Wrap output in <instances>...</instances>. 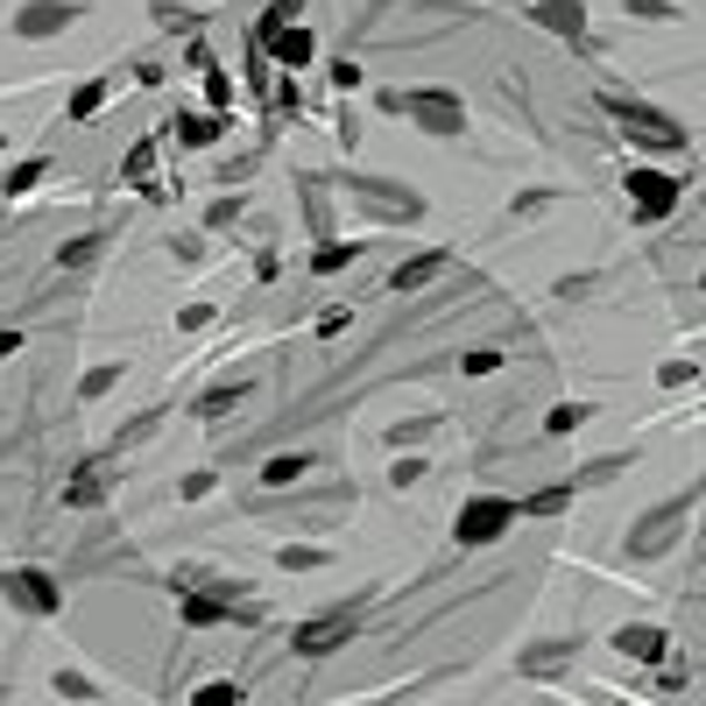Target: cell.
Masks as SVG:
<instances>
[{
  "mask_svg": "<svg viewBox=\"0 0 706 706\" xmlns=\"http://www.w3.org/2000/svg\"><path fill=\"white\" fill-rule=\"evenodd\" d=\"M127 184H135L142 198H163V184H156V135L127 149Z\"/></svg>",
  "mask_w": 706,
  "mask_h": 706,
  "instance_id": "cell-14",
  "label": "cell"
},
{
  "mask_svg": "<svg viewBox=\"0 0 706 706\" xmlns=\"http://www.w3.org/2000/svg\"><path fill=\"white\" fill-rule=\"evenodd\" d=\"M628 205H636V219H672L678 213V177H664V170H628Z\"/></svg>",
  "mask_w": 706,
  "mask_h": 706,
  "instance_id": "cell-8",
  "label": "cell"
},
{
  "mask_svg": "<svg viewBox=\"0 0 706 706\" xmlns=\"http://www.w3.org/2000/svg\"><path fill=\"white\" fill-rule=\"evenodd\" d=\"M106 488H113V467H106V460H85V467L64 481V502H71V509H100Z\"/></svg>",
  "mask_w": 706,
  "mask_h": 706,
  "instance_id": "cell-12",
  "label": "cell"
},
{
  "mask_svg": "<svg viewBox=\"0 0 706 706\" xmlns=\"http://www.w3.org/2000/svg\"><path fill=\"white\" fill-rule=\"evenodd\" d=\"M219 113H177V121H170V135L177 142H191V149H205V142H219Z\"/></svg>",
  "mask_w": 706,
  "mask_h": 706,
  "instance_id": "cell-17",
  "label": "cell"
},
{
  "mask_svg": "<svg viewBox=\"0 0 706 706\" xmlns=\"http://www.w3.org/2000/svg\"><path fill=\"white\" fill-rule=\"evenodd\" d=\"M580 424H586V403H559V410L544 417V431H551V438H565V431H580Z\"/></svg>",
  "mask_w": 706,
  "mask_h": 706,
  "instance_id": "cell-27",
  "label": "cell"
},
{
  "mask_svg": "<svg viewBox=\"0 0 706 706\" xmlns=\"http://www.w3.org/2000/svg\"><path fill=\"white\" fill-rule=\"evenodd\" d=\"M304 467H311V460H304V452H276V460L262 467V481H269V488H290V481H297Z\"/></svg>",
  "mask_w": 706,
  "mask_h": 706,
  "instance_id": "cell-23",
  "label": "cell"
},
{
  "mask_svg": "<svg viewBox=\"0 0 706 706\" xmlns=\"http://www.w3.org/2000/svg\"><path fill=\"white\" fill-rule=\"evenodd\" d=\"M71 22H79V0H29V8L14 14V35L43 43V35H64Z\"/></svg>",
  "mask_w": 706,
  "mask_h": 706,
  "instance_id": "cell-10",
  "label": "cell"
},
{
  "mask_svg": "<svg viewBox=\"0 0 706 706\" xmlns=\"http://www.w3.org/2000/svg\"><path fill=\"white\" fill-rule=\"evenodd\" d=\"M191 71L205 79V100H213V113L234 106V85H226V71H213V57H205V50H191Z\"/></svg>",
  "mask_w": 706,
  "mask_h": 706,
  "instance_id": "cell-18",
  "label": "cell"
},
{
  "mask_svg": "<svg viewBox=\"0 0 706 706\" xmlns=\"http://www.w3.org/2000/svg\"><path fill=\"white\" fill-rule=\"evenodd\" d=\"M360 628V601H347V607H326V615H311V622H297V636H290V651L297 657H332L339 643H347Z\"/></svg>",
  "mask_w": 706,
  "mask_h": 706,
  "instance_id": "cell-6",
  "label": "cell"
},
{
  "mask_svg": "<svg viewBox=\"0 0 706 706\" xmlns=\"http://www.w3.org/2000/svg\"><path fill=\"white\" fill-rule=\"evenodd\" d=\"M685 516H693V494H672L664 509H651V516H643L636 530H628V559H664V551L678 544Z\"/></svg>",
  "mask_w": 706,
  "mask_h": 706,
  "instance_id": "cell-4",
  "label": "cell"
},
{
  "mask_svg": "<svg viewBox=\"0 0 706 706\" xmlns=\"http://www.w3.org/2000/svg\"><path fill=\"white\" fill-rule=\"evenodd\" d=\"M615 651L636 657V664H657L672 643H664V628H651V622H628V628H615Z\"/></svg>",
  "mask_w": 706,
  "mask_h": 706,
  "instance_id": "cell-13",
  "label": "cell"
},
{
  "mask_svg": "<svg viewBox=\"0 0 706 706\" xmlns=\"http://www.w3.org/2000/svg\"><path fill=\"white\" fill-rule=\"evenodd\" d=\"M113 381H121V368H92V375H85V396H106Z\"/></svg>",
  "mask_w": 706,
  "mask_h": 706,
  "instance_id": "cell-35",
  "label": "cell"
},
{
  "mask_svg": "<svg viewBox=\"0 0 706 706\" xmlns=\"http://www.w3.org/2000/svg\"><path fill=\"white\" fill-rule=\"evenodd\" d=\"M565 509H572V488H538L523 502V516H565Z\"/></svg>",
  "mask_w": 706,
  "mask_h": 706,
  "instance_id": "cell-22",
  "label": "cell"
},
{
  "mask_svg": "<svg viewBox=\"0 0 706 706\" xmlns=\"http://www.w3.org/2000/svg\"><path fill=\"white\" fill-rule=\"evenodd\" d=\"M699 290H706V276H699Z\"/></svg>",
  "mask_w": 706,
  "mask_h": 706,
  "instance_id": "cell-40",
  "label": "cell"
},
{
  "mask_svg": "<svg viewBox=\"0 0 706 706\" xmlns=\"http://www.w3.org/2000/svg\"><path fill=\"white\" fill-rule=\"evenodd\" d=\"M601 113H607V121H615L636 149H664V156H672V149H685V127H678L664 106H651V100H628V92L607 85V92H601Z\"/></svg>",
  "mask_w": 706,
  "mask_h": 706,
  "instance_id": "cell-2",
  "label": "cell"
},
{
  "mask_svg": "<svg viewBox=\"0 0 706 706\" xmlns=\"http://www.w3.org/2000/svg\"><path fill=\"white\" fill-rule=\"evenodd\" d=\"M43 177H50V156H29V163H14V170H8V184H0V191L14 198V191H35Z\"/></svg>",
  "mask_w": 706,
  "mask_h": 706,
  "instance_id": "cell-20",
  "label": "cell"
},
{
  "mask_svg": "<svg viewBox=\"0 0 706 706\" xmlns=\"http://www.w3.org/2000/svg\"><path fill=\"white\" fill-rule=\"evenodd\" d=\"M354 255H360V241H326V247L311 255V269H318V276H332V269H347Z\"/></svg>",
  "mask_w": 706,
  "mask_h": 706,
  "instance_id": "cell-21",
  "label": "cell"
},
{
  "mask_svg": "<svg viewBox=\"0 0 706 706\" xmlns=\"http://www.w3.org/2000/svg\"><path fill=\"white\" fill-rule=\"evenodd\" d=\"M100 106H106V79H92V85H79V92H71V121H92Z\"/></svg>",
  "mask_w": 706,
  "mask_h": 706,
  "instance_id": "cell-25",
  "label": "cell"
},
{
  "mask_svg": "<svg viewBox=\"0 0 706 706\" xmlns=\"http://www.w3.org/2000/svg\"><path fill=\"white\" fill-rule=\"evenodd\" d=\"M460 368H467V375H494V368H502V354H494V347H473V354H460Z\"/></svg>",
  "mask_w": 706,
  "mask_h": 706,
  "instance_id": "cell-31",
  "label": "cell"
},
{
  "mask_svg": "<svg viewBox=\"0 0 706 706\" xmlns=\"http://www.w3.org/2000/svg\"><path fill=\"white\" fill-rule=\"evenodd\" d=\"M622 467H628V460H622V452H607V460H594V467H586V481H594V488H601V481H615V473H622Z\"/></svg>",
  "mask_w": 706,
  "mask_h": 706,
  "instance_id": "cell-33",
  "label": "cell"
},
{
  "mask_svg": "<svg viewBox=\"0 0 706 706\" xmlns=\"http://www.w3.org/2000/svg\"><path fill=\"white\" fill-rule=\"evenodd\" d=\"M241 396H247V381H219V389H205V396H198V403H191V410H198V417H226V410L241 403Z\"/></svg>",
  "mask_w": 706,
  "mask_h": 706,
  "instance_id": "cell-19",
  "label": "cell"
},
{
  "mask_svg": "<svg viewBox=\"0 0 706 706\" xmlns=\"http://www.w3.org/2000/svg\"><path fill=\"white\" fill-rule=\"evenodd\" d=\"M92 255H100V234H92V241H64V255H57V262H64V269H85Z\"/></svg>",
  "mask_w": 706,
  "mask_h": 706,
  "instance_id": "cell-29",
  "label": "cell"
},
{
  "mask_svg": "<svg viewBox=\"0 0 706 706\" xmlns=\"http://www.w3.org/2000/svg\"><path fill=\"white\" fill-rule=\"evenodd\" d=\"M276 565H283V572H318V565H326V551H311V544H283V551H276Z\"/></svg>",
  "mask_w": 706,
  "mask_h": 706,
  "instance_id": "cell-26",
  "label": "cell"
},
{
  "mask_svg": "<svg viewBox=\"0 0 706 706\" xmlns=\"http://www.w3.org/2000/svg\"><path fill=\"white\" fill-rule=\"evenodd\" d=\"M332 85H339V92L360 85V64H354V57H339V64H332Z\"/></svg>",
  "mask_w": 706,
  "mask_h": 706,
  "instance_id": "cell-34",
  "label": "cell"
},
{
  "mask_svg": "<svg viewBox=\"0 0 706 706\" xmlns=\"http://www.w3.org/2000/svg\"><path fill=\"white\" fill-rule=\"evenodd\" d=\"M50 693H64V699H92V678H85V672H57Z\"/></svg>",
  "mask_w": 706,
  "mask_h": 706,
  "instance_id": "cell-30",
  "label": "cell"
},
{
  "mask_svg": "<svg viewBox=\"0 0 706 706\" xmlns=\"http://www.w3.org/2000/svg\"><path fill=\"white\" fill-rule=\"evenodd\" d=\"M22 354V332H0V360H14Z\"/></svg>",
  "mask_w": 706,
  "mask_h": 706,
  "instance_id": "cell-38",
  "label": "cell"
},
{
  "mask_svg": "<svg viewBox=\"0 0 706 706\" xmlns=\"http://www.w3.org/2000/svg\"><path fill=\"white\" fill-rule=\"evenodd\" d=\"M417 473H424V460H396V467H389V481H396V488H410Z\"/></svg>",
  "mask_w": 706,
  "mask_h": 706,
  "instance_id": "cell-37",
  "label": "cell"
},
{
  "mask_svg": "<svg viewBox=\"0 0 706 706\" xmlns=\"http://www.w3.org/2000/svg\"><path fill=\"white\" fill-rule=\"evenodd\" d=\"M0 149H8V135H0Z\"/></svg>",
  "mask_w": 706,
  "mask_h": 706,
  "instance_id": "cell-39",
  "label": "cell"
},
{
  "mask_svg": "<svg viewBox=\"0 0 706 706\" xmlns=\"http://www.w3.org/2000/svg\"><path fill=\"white\" fill-rule=\"evenodd\" d=\"M657 381H664V389H685V381H693V360H664Z\"/></svg>",
  "mask_w": 706,
  "mask_h": 706,
  "instance_id": "cell-32",
  "label": "cell"
},
{
  "mask_svg": "<svg viewBox=\"0 0 706 706\" xmlns=\"http://www.w3.org/2000/svg\"><path fill=\"white\" fill-rule=\"evenodd\" d=\"M177 326H184V332H198V326H213V304H191V311H177Z\"/></svg>",
  "mask_w": 706,
  "mask_h": 706,
  "instance_id": "cell-36",
  "label": "cell"
},
{
  "mask_svg": "<svg viewBox=\"0 0 706 706\" xmlns=\"http://www.w3.org/2000/svg\"><path fill=\"white\" fill-rule=\"evenodd\" d=\"M523 14H530L538 29L565 35V43H586V8H580V0H530Z\"/></svg>",
  "mask_w": 706,
  "mask_h": 706,
  "instance_id": "cell-11",
  "label": "cell"
},
{
  "mask_svg": "<svg viewBox=\"0 0 706 706\" xmlns=\"http://www.w3.org/2000/svg\"><path fill=\"white\" fill-rule=\"evenodd\" d=\"M191 706H241V685L234 678H205L198 693H191Z\"/></svg>",
  "mask_w": 706,
  "mask_h": 706,
  "instance_id": "cell-24",
  "label": "cell"
},
{
  "mask_svg": "<svg viewBox=\"0 0 706 706\" xmlns=\"http://www.w3.org/2000/svg\"><path fill=\"white\" fill-rule=\"evenodd\" d=\"M438 269H446V247H431V255H417V262H403V269L389 276V290H403V297H410V290H424V283H431Z\"/></svg>",
  "mask_w": 706,
  "mask_h": 706,
  "instance_id": "cell-15",
  "label": "cell"
},
{
  "mask_svg": "<svg viewBox=\"0 0 706 706\" xmlns=\"http://www.w3.org/2000/svg\"><path fill=\"white\" fill-rule=\"evenodd\" d=\"M354 198H368L375 213H389V219H424V198H417L410 184H389V177H354Z\"/></svg>",
  "mask_w": 706,
  "mask_h": 706,
  "instance_id": "cell-9",
  "label": "cell"
},
{
  "mask_svg": "<svg viewBox=\"0 0 706 706\" xmlns=\"http://www.w3.org/2000/svg\"><path fill=\"white\" fill-rule=\"evenodd\" d=\"M628 14H636V22H678L672 0H628Z\"/></svg>",
  "mask_w": 706,
  "mask_h": 706,
  "instance_id": "cell-28",
  "label": "cell"
},
{
  "mask_svg": "<svg viewBox=\"0 0 706 706\" xmlns=\"http://www.w3.org/2000/svg\"><path fill=\"white\" fill-rule=\"evenodd\" d=\"M565 657H580V636H551V643H538V651H523V672L538 678V672H559Z\"/></svg>",
  "mask_w": 706,
  "mask_h": 706,
  "instance_id": "cell-16",
  "label": "cell"
},
{
  "mask_svg": "<svg viewBox=\"0 0 706 706\" xmlns=\"http://www.w3.org/2000/svg\"><path fill=\"white\" fill-rule=\"evenodd\" d=\"M0 594H8L22 615H57L64 607V586L50 580V572H35V565H22V572H0Z\"/></svg>",
  "mask_w": 706,
  "mask_h": 706,
  "instance_id": "cell-7",
  "label": "cell"
},
{
  "mask_svg": "<svg viewBox=\"0 0 706 706\" xmlns=\"http://www.w3.org/2000/svg\"><path fill=\"white\" fill-rule=\"evenodd\" d=\"M381 106L389 113H410V127H424V135H467V106H460V92H381Z\"/></svg>",
  "mask_w": 706,
  "mask_h": 706,
  "instance_id": "cell-3",
  "label": "cell"
},
{
  "mask_svg": "<svg viewBox=\"0 0 706 706\" xmlns=\"http://www.w3.org/2000/svg\"><path fill=\"white\" fill-rule=\"evenodd\" d=\"M509 523H523V502H502V494H473V502H460V523H452V538H460V544H494Z\"/></svg>",
  "mask_w": 706,
  "mask_h": 706,
  "instance_id": "cell-5",
  "label": "cell"
},
{
  "mask_svg": "<svg viewBox=\"0 0 706 706\" xmlns=\"http://www.w3.org/2000/svg\"><path fill=\"white\" fill-rule=\"evenodd\" d=\"M177 601H184V622H191V628H213V622H262V607L241 601L226 580H213V572H177Z\"/></svg>",
  "mask_w": 706,
  "mask_h": 706,
  "instance_id": "cell-1",
  "label": "cell"
}]
</instances>
